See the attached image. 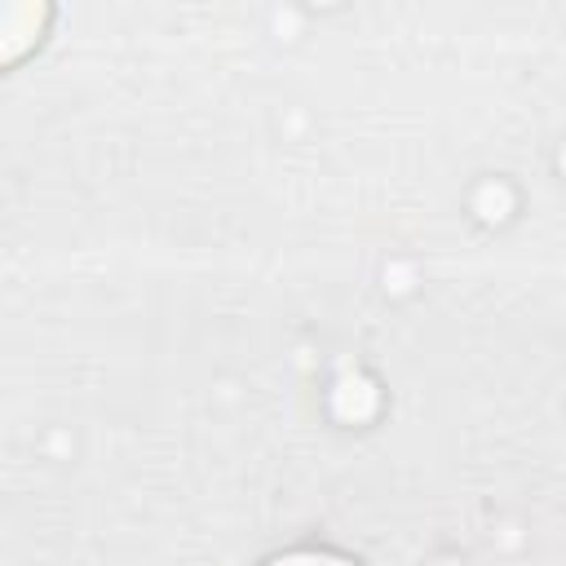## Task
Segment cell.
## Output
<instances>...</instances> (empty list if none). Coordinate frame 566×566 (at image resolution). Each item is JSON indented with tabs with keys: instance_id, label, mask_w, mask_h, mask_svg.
<instances>
[{
	"instance_id": "6da1fadb",
	"label": "cell",
	"mask_w": 566,
	"mask_h": 566,
	"mask_svg": "<svg viewBox=\"0 0 566 566\" xmlns=\"http://www.w3.org/2000/svg\"><path fill=\"white\" fill-rule=\"evenodd\" d=\"M270 566H354L336 553H287V557H274Z\"/></svg>"
}]
</instances>
